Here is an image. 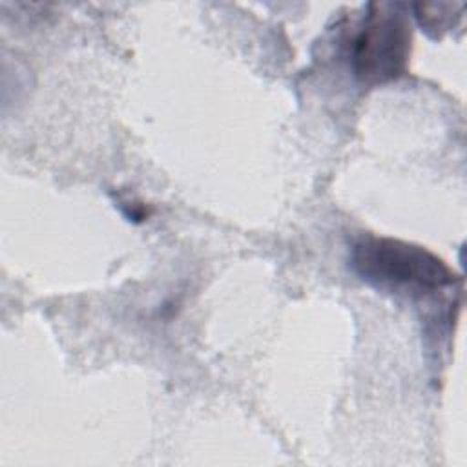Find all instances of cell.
I'll return each mask as SVG.
<instances>
[{"label":"cell","instance_id":"6da1fadb","mask_svg":"<svg viewBox=\"0 0 467 467\" xmlns=\"http://www.w3.org/2000/svg\"><path fill=\"white\" fill-rule=\"evenodd\" d=\"M350 261L356 274L372 286L412 297L432 296L456 281L454 272L436 254L392 237L358 239Z\"/></svg>","mask_w":467,"mask_h":467},{"label":"cell","instance_id":"7a4b0ae2","mask_svg":"<svg viewBox=\"0 0 467 467\" xmlns=\"http://www.w3.org/2000/svg\"><path fill=\"white\" fill-rule=\"evenodd\" d=\"M352 42V71L361 84L398 78L410 55V24L392 4H372Z\"/></svg>","mask_w":467,"mask_h":467},{"label":"cell","instance_id":"3957f363","mask_svg":"<svg viewBox=\"0 0 467 467\" xmlns=\"http://www.w3.org/2000/svg\"><path fill=\"white\" fill-rule=\"evenodd\" d=\"M443 4H420L416 5L418 9V20L420 24L427 29V31H434L436 35L441 31H447L451 26L456 24V20H460V15H454V7L458 5H451V9L447 13H441Z\"/></svg>","mask_w":467,"mask_h":467}]
</instances>
